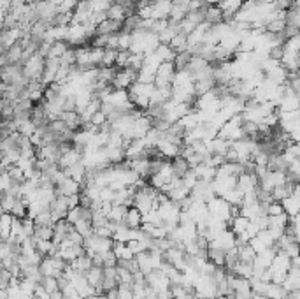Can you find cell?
Returning <instances> with one entry per match:
<instances>
[{
  "instance_id": "obj_1",
  "label": "cell",
  "mask_w": 300,
  "mask_h": 299,
  "mask_svg": "<svg viewBox=\"0 0 300 299\" xmlns=\"http://www.w3.org/2000/svg\"><path fill=\"white\" fill-rule=\"evenodd\" d=\"M44 60L46 58L40 57L39 53H34L21 65V72L25 76V79H28V81H39L44 70Z\"/></svg>"
},
{
  "instance_id": "obj_2",
  "label": "cell",
  "mask_w": 300,
  "mask_h": 299,
  "mask_svg": "<svg viewBox=\"0 0 300 299\" xmlns=\"http://www.w3.org/2000/svg\"><path fill=\"white\" fill-rule=\"evenodd\" d=\"M74 231V225L69 224L65 218L61 220H57L55 224H53V237L51 241L55 243L57 246H60L61 241H65V239H69V234Z\"/></svg>"
},
{
  "instance_id": "obj_3",
  "label": "cell",
  "mask_w": 300,
  "mask_h": 299,
  "mask_svg": "<svg viewBox=\"0 0 300 299\" xmlns=\"http://www.w3.org/2000/svg\"><path fill=\"white\" fill-rule=\"evenodd\" d=\"M79 192H81V185L76 180H72V178H69V176L61 178V180L55 185V193H57V195L70 197V195H78Z\"/></svg>"
},
{
  "instance_id": "obj_4",
  "label": "cell",
  "mask_w": 300,
  "mask_h": 299,
  "mask_svg": "<svg viewBox=\"0 0 300 299\" xmlns=\"http://www.w3.org/2000/svg\"><path fill=\"white\" fill-rule=\"evenodd\" d=\"M132 206L137 208L140 215L144 216L146 213H149L151 210H155V199H153L151 195H148L144 190H137L135 195H134V204H132Z\"/></svg>"
},
{
  "instance_id": "obj_5",
  "label": "cell",
  "mask_w": 300,
  "mask_h": 299,
  "mask_svg": "<svg viewBox=\"0 0 300 299\" xmlns=\"http://www.w3.org/2000/svg\"><path fill=\"white\" fill-rule=\"evenodd\" d=\"M83 160V153L81 151H78L76 148H72V150H69V151H65V153H61V157L58 158V169H67V167H70V166H74V164H78V162H81Z\"/></svg>"
},
{
  "instance_id": "obj_6",
  "label": "cell",
  "mask_w": 300,
  "mask_h": 299,
  "mask_svg": "<svg viewBox=\"0 0 300 299\" xmlns=\"http://www.w3.org/2000/svg\"><path fill=\"white\" fill-rule=\"evenodd\" d=\"M121 23L123 21H113V20H104L99 23L95 28V35H113L121 32Z\"/></svg>"
},
{
  "instance_id": "obj_7",
  "label": "cell",
  "mask_w": 300,
  "mask_h": 299,
  "mask_svg": "<svg viewBox=\"0 0 300 299\" xmlns=\"http://www.w3.org/2000/svg\"><path fill=\"white\" fill-rule=\"evenodd\" d=\"M155 148L163 155V158H174V157H178V153H179V146L167 139H158Z\"/></svg>"
},
{
  "instance_id": "obj_8",
  "label": "cell",
  "mask_w": 300,
  "mask_h": 299,
  "mask_svg": "<svg viewBox=\"0 0 300 299\" xmlns=\"http://www.w3.org/2000/svg\"><path fill=\"white\" fill-rule=\"evenodd\" d=\"M84 278H86V281L90 283L92 287H95L97 292L100 290V285H102V278H104V273H102V268H97V266H92V268L88 269L86 273H84ZM100 294V292H99Z\"/></svg>"
},
{
  "instance_id": "obj_9",
  "label": "cell",
  "mask_w": 300,
  "mask_h": 299,
  "mask_svg": "<svg viewBox=\"0 0 300 299\" xmlns=\"http://www.w3.org/2000/svg\"><path fill=\"white\" fill-rule=\"evenodd\" d=\"M123 222L126 224V227L139 229L140 224H142V215L139 213V210H137V208L130 206L128 210H126V215H125V218H123Z\"/></svg>"
},
{
  "instance_id": "obj_10",
  "label": "cell",
  "mask_w": 300,
  "mask_h": 299,
  "mask_svg": "<svg viewBox=\"0 0 300 299\" xmlns=\"http://www.w3.org/2000/svg\"><path fill=\"white\" fill-rule=\"evenodd\" d=\"M204 21L207 25H216V23L223 21V11L218 5H207L204 14Z\"/></svg>"
},
{
  "instance_id": "obj_11",
  "label": "cell",
  "mask_w": 300,
  "mask_h": 299,
  "mask_svg": "<svg viewBox=\"0 0 300 299\" xmlns=\"http://www.w3.org/2000/svg\"><path fill=\"white\" fill-rule=\"evenodd\" d=\"M170 167H172V174H174V178H183L184 172L190 169V166H188V160L183 157H174L172 160H170Z\"/></svg>"
},
{
  "instance_id": "obj_12",
  "label": "cell",
  "mask_w": 300,
  "mask_h": 299,
  "mask_svg": "<svg viewBox=\"0 0 300 299\" xmlns=\"http://www.w3.org/2000/svg\"><path fill=\"white\" fill-rule=\"evenodd\" d=\"M135 260H137V266H139V271L142 273V275H148V273L153 271V266H151V257H149V252L144 250L140 252V254H137L134 257Z\"/></svg>"
},
{
  "instance_id": "obj_13",
  "label": "cell",
  "mask_w": 300,
  "mask_h": 299,
  "mask_svg": "<svg viewBox=\"0 0 300 299\" xmlns=\"http://www.w3.org/2000/svg\"><path fill=\"white\" fill-rule=\"evenodd\" d=\"M39 271H40L42 277H53V278L60 277V273H61V271H58L55 266H53V262H51L49 257H44V259L39 262Z\"/></svg>"
},
{
  "instance_id": "obj_14",
  "label": "cell",
  "mask_w": 300,
  "mask_h": 299,
  "mask_svg": "<svg viewBox=\"0 0 300 299\" xmlns=\"http://www.w3.org/2000/svg\"><path fill=\"white\" fill-rule=\"evenodd\" d=\"M113 254L116 255V259H123V260H130L134 259V254L130 252V248L126 246V243H120V241H114L113 245Z\"/></svg>"
},
{
  "instance_id": "obj_15",
  "label": "cell",
  "mask_w": 300,
  "mask_h": 299,
  "mask_svg": "<svg viewBox=\"0 0 300 299\" xmlns=\"http://www.w3.org/2000/svg\"><path fill=\"white\" fill-rule=\"evenodd\" d=\"M153 53H155L161 62H174V57H176V51L170 48L169 44H158V48Z\"/></svg>"
},
{
  "instance_id": "obj_16",
  "label": "cell",
  "mask_w": 300,
  "mask_h": 299,
  "mask_svg": "<svg viewBox=\"0 0 300 299\" xmlns=\"http://www.w3.org/2000/svg\"><path fill=\"white\" fill-rule=\"evenodd\" d=\"M235 277H242V278H251L253 277V264L251 262H237L232 268V271Z\"/></svg>"
},
{
  "instance_id": "obj_17",
  "label": "cell",
  "mask_w": 300,
  "mask_h": 299,
  "mask_svg": "<svg viewBox=\"0 0 300 299\" xmlns=\"http://www.w3.org/2000/svg\"><path fill=\"white\" fill-rule=\"evenodd\" d=\"M192 53L188 51H181V53H176V57H174V67H176V70H183V69H186V65L190 64V60H192Z\"/></svg>"
},
{
  "instance_id": "obj_18",
  "label": "cell",
  "mask_w": 300,
  "mask_h": 299,
  "mask_svg": "<svg viewBox=\"0 0 300 299\" xmlns=\"http://www.w3.org/2000/svg\"><path fill=\"white\" fill-rule=\"evenodd\" d=\"M70 46L67 44V41H57V43H51V46H49V53L48 57L51 58H60L63 53L69 49Z\"/></svg>"
},
{
  "instance_id": "obj_19",
  "label": "cell",
  "mask_w": 300,
  "mask_h": 299,
  "mask_svg": "<svg viewBox=\"0 0 300 299\" xmlns=\"http://www.w3.org/2000/svg\"><path fill=\"white\" fill-rule=\"evenodd\" d=\"M105 18L113 20V21H123L125 20V11H123L121 4H113L105 11Z\"/></svg>"
},
{
  "instance_id": "obj_20",
  "label": "cell",
  "mask_w": 300,
  "mask_h": 299,
  "mask_svg": "<svg viewBox=\"0 0 300 299\" xmlns=\"http://www.w3.org/2000/svg\"><path fill=\"white\" fill-rule=\"evenodd\" d=\"M237 248V255H239V260L240 262H253L255 259V252L249 245H242V246H235Z\"/></svg>"
},
{
  "instance_id": "obj_21",
  "label": "cell",
  "mask_w": 300,
  "mask_h": 299,
  "mask_svg": "<svg viewBox=\"0 0 300 299\" xmlns=\"http://www.w3.org/2000/svg\"><path fill=\"white\" fill-rule=\"evenodd\" d=\"M126 210H128V208L121 206V204H113L111 210H109V213H107V220H116V222H120V220L125 218Z\"/></svg>"
},
{
  "instance_id": "obj_22",
  "label": "cell",
  "mask_w": 300,
  "mask_h": 299,
  "mask_svg": "<svg viewBox=\"0 0 300 299\" xmlns=\"http://www.w3.org/2000/svg\"><path fill=\"white\" fill-rule=\"evenodd\" d=\"M34 237L35 239H51L53 237V225H35Z\"/></svg>"
},
{
  "instance_id": "obj_23",
  "label": "cell",
  "mask_w": 300,
  "mask_h": 299,
  "mask_svg": "<svg viewBox=\"0 0 300 299\" xmlns=\"http://www.w3.org/2000/svg\"><path fill=\"white\" fill-rule=\"evenodd\" d=\"M39 285L42 287L48 294H51V292H55V290H58V283H57V278L53 277H42L39 281Z\"/></svg>"
},
{
  "instance_id": "obj_24",
  "label": "cell",
  "mask_w": 300,
  "mask_h": 299,
  "mask_svg": "<svg viewBox=\"0 0 300 299\" xmlns=\"http://www.w3.org/2000/svg\"><path fill=\"white\" fill-rule=\"evenodd\" d=\"M284 26H286V23H284V20H272L270 23H267L265 25V32H270V34H283Z\"/></svg>"
},
{
  "instance_id": "obj_25",
  "label": "cell",
  "mask_w": 300,
  "mask_h": 299,
  "mask_svg": "<svg viewBox=\"0 0 300 299\" xmlns=\"http://www.w3.org/2000/svg\"><path fill=\"white\" fill-rule=\"evenodd\" d=\"M281 213H284L281 202L272 201L269 206H267V216H278V215H281Z\"/></svg>"
},
{
  "instance_id": "obj_26",
  "label": "cell",
  "mask_w": 300,
  "mask_h": 299,
  "mask_svg": "<svg viewBox=\"0 0 300 299\" xmlns=\"http://www.w3.org/2000/svg\"><path fill=\"white\" fill-rule=\"evenodd\" d=\"M90 123H92V125H95L97 128H100L102 125H105V123H107V116H105V114L99 109L95 114H93L92 118H90Z\"/></svg>"
},
{
  "instance_id": "obj_27",
  "label": "cell",
  "mask_w": 300,
  "mask_h": 299,
  "mask_svg": "<svg viewBox=\"0 0 300 299\" xmlns=\"http://www.w3.org/2000/svg\"><path fill=\"white\" fill-rule=\"evenodd\" d=\"M126 246L130 248V252H132V254H134V257H135V255H137V254H140V252L146 250V248H144L142 243H140L139 239H132V241L126 243Z\"/></svg>"
},
{
  "instance_id": "obj_28",
  "label": "cell",
  "mask_w": 300,
  "mask_h": 299,
  "mask_svg": "<svg viewBox=\"0 0 300 299\" xmlns=\"http://www.w3.org/2000/svg\"><path fill=\"white\" fill-rule=\"evenodd\" d=\"M174 299H195V292H184L183 296H179V298H174Z\"/></svg>"
},
{
  "instance_id": "obj_29",
  "label": "cell",
  "mask_w": 300,
  "mask_h": 299,
  "mask_svg": "<svg viewBox=\"0 0 300 299\" xmlns=\"http://www.w3.org/2000/svg\"><path fill=\"white\" fill-rule=\"evenodd\" d=\"M214 299H228V296H221V294H220V296H216Z\"/></svg>"
},
{
  "instance_id": "obj_30",
  "label": "cell",
  "mask_w": 300,
  "mask_h": 299,
  "mask_svg": "<svg viewBox=\"0 0 300 299\" xmlns=\"http://www.w3.org/2000/svg\"><path fill=\"white\" fill-rule=\"evenodd\" d=\"M228 299H242V298H239V296H234V294H232V296H230V298H228Z\"/></svg>"
}]
</instances>
